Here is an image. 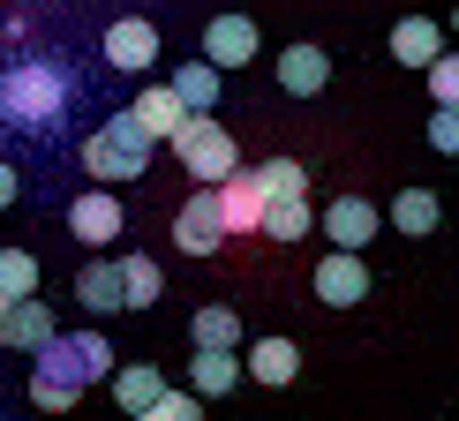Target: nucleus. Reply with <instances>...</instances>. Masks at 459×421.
<instances>
[{
    "label": "nucleus",
    "instance_id": "f257e3e1",
    "mask_svg": "<svg viewBox=\"0 0 459 421\" xmlns=\"http://www.w3.org/2000/svg\"><path fill=\"white\" fill-rule=\"evenodd\" d=\"M68 99H75L68 68H61V61H46V53H23V61L0 68V121L23 128V136H46V128H61V121H68Z\"/></svg>",
    "mask_w": 459,
    "mask_h": 421
},
{
    "label": "nucleus",
    "instance_id": "f03ea898",
    "mask_svg": "<svg viewBox=\"0 0 459 421\" xmlns=\"http://www.w3.org/2000/svg\"><path fill=\"white\" fill-rule=\"evenodd\" d=\"M143 166H151V136L136 128V113H113L106 128H91L83 136V174L113 188V181H143Z\"/></svg>",
    "mask_w": 459,
    "mask_h": 421
},
{
    "label": "nucleus",
    "instance_id": "7ed1b4c3",
    "mask_svg": "<svg viewBox=\"0 0 459 421\" xmlns=\"http://www.w3.org/2000/svg\"><path fill=\"white\" fill-rule=\"evenodd\" d=\"M83 384H91V376H83V354H75V339L61 331L46 354H38V369H30V407L46 414V421H68L75 399H83Z\"/></svg>",
    "mask_w": 459,
    "mask_h": 421
},
{
    "label": "nucleus",
    "instance_id": "20e7f679",
    "mask_svg": "<svg viewBox=\"0 0 459 421\" xmlns=\"http://www.w3.org/2000/svg\"><path fill=\"white\" fill-rule=\"evenodd\" d=\"M174 159H181V174L196 188H226L241 174V143H234V128H219V121H188V136L174 143Z\"/></svg>",
    "mask_w": 459,
    "mask_h": 421
},
{
    "label": "nucleus",
    "instance_id": "39448f33",
    "mask_svg": "<svg viewBox=\"0 0 459 421\" xmlns=\"http://www.w3.org/2000/svg\"><path fill=\"white\" fill-rule=\"evenodd\" d=\"M234 241L219 219V188H188V203L174 210V248L181 256H219V248Z\"/></svg>",
    "mask_w": 459,
    "mask_h": 421
},
{
    "label": "nucleus",
    "instance_id": "423d86ee",
    "mask_svg": "<svg viewBox=\"0 0 459 421\" xmlns=\"http://www.w3.org/2000/svg\"><path fill=\"white\" fill-rule=\"evenodd\" d=\"M121 226H128V210H121L113 188H83V196L68 203V234L83 241V248H113V241H121Z\"/></svg>",
    "mask_w": 459,
    "mask_h": 421
},
{
    "label": "nucleus",
    "instance_id": "0eeeda50",
    "mask_svg": "<svg viewBox=\"0 0 459 421\" xmlns=\"http://www.w3.org/2000/svg\"><path fill=\"white\" fill-rule=\"evenodd\" d=\"M377 226H385V210H377L369 196H332L324 203V234H332L339 256H361V248L377 241Z\"/></svg>",
    "mask_w": 459,
    "mask_h": 421
},
{
    "label": "nucleus",
    "instance_id": "6e6552de",
    "mask_svg": "<svg viewBox=\"0 0 459 421\" xmlns=\"http://www.w3.org/2000/svg\"><path fill=\"white\" fill-rule=\"evenodd\" d=\"M106 68H113V75H143V68H159V23H143V15L106 23Z\"/></svg>",
    "mask_w": 459,
    "mask_h": 421
},
{
    "label": "nucleus",
    "instance_id": "1a4fd4ad",
    "mask_svg": "<svg viewBox=\"0 0 459 421\" xmlns=\"http://www.w3.org/2000/svg\"><path fill=\"white\" fill-rule=\"evenodd\" d=\"M309 286H316L324 309H361V301H369V263H361V256H339V248H332V256L309 271Z\"/></svg>",
    "mask_w": 459,
    "mask_h": 421
},
{
    "label": "nucleus",
    "instance_id": "9d476101",
    "mask_svg": "<svg viewBox=\"0 0 459 421\" xmlns=\"http://www.w3.org/2000/svg\"><path fill=\"white\" fill-rule=\"evenodd\" d=\"M128 113H136V128H143L151 143H181V136H188V121H196V113L174 99V83H143Z\"/></svg>",
    "mask_w": 459,
    "mask_h": 421
},
{
    "label": "nucleus",
    "instance_id": "9b49d317",
    "mask_svg": "<svg viewBox=\"0 0 459 421\" xmlns=\"http://www.w3.org/2000/svg\"><path fill=\"white\" fill-rule=\"evenodd\" d=\"M256 46H264V38H256L248 15H212V23H204V61H212L219 75L226 68H248V61H256Z\"/></svg>",
    "mask_w": 459,
    "mask_h": 421
},
{
    "label": "nucleus",
    "instance_id": "f8f14e48",
    "mask_svg": "<svg viewBox=\"0 0 459 421\" xmlns=\"http://www.w3.org/2000/svg\"><path fill=\"white\" fill-rule=\"evenodd\" d=\"M264 210H272V196H264V181H256V166H241L234 181L219 188V219H226V234H264Z\"/></svg>",
    "mask_w": 459,
    "mask_h": 421
},
{
    "label": "nucleus",
    "instance_id": "ddd939ff",
    "mask_svg": "<svg viewBox=\"0 0 459 421\" xmlns=\"http://www.w3.org/2000/svg\"><path fill=\"white\" fill-rule=\"evenodd\" d=\"M75 301H83L91 316H121V309H128V294H121V256L83 263V271H75Z\"/></svg>",
    "mask_w": 459,
    "mask_h": 421
},
{
    "label": "nucleus",
    "instance_id": "4468645a",
    "mask_svg": "<svg viewBox=\"0 0 459 421\" xmlns=\"http://www.w3.org/2000/svg\"><path fill=\"white\" fill-rule=\"evenodd\" d=\"M166 391H174V384H166V369H151V361H128V369L113 376V407H121V414H136V421L159 407Z\"/></svg>",
    "mask_w": 459,
    "mask_h": 421
},
{
    "label": "nucleus",
    "instance_id": "2eb2a0df",
    "mask_svg": "<svg viewBox=\"0 0 459 421\" xmlns=\"http://www.w3.org/2000/svg\"><path fill=\"white\" fill-rule=\"evenodd\" d=\"M279 83L294 90V99H316V90L332 83V53L324 46H286L279 53Z\"/></svg>",
    "mask_w": 459,
    "mask_h": 421
},
{
    "label": "nucleus",
    "instance_id": "dca6fc26",
    "mask_svg": "<svg viewBox=\"0 0 459 421\" xmlns=\"http://www.w3.org/2000/svg\"><path fill=\"white\" fill-rule=\"evenodd\" d=\"M392 53H399L407 68H437V61H445V23H429V15L392 23Z\"/></svg>",
    "mask_w": 459,
    "mask_h": 421
},
{
    "label": "nucleus",
    "instance_id": "f3484780",
    "mask_svg": "<svg viewBox=\"0 0 459 421\" xmlns=\"http://www.w3.org/2000/svg\"><path fill=\"white\" fill-rule=\"evenodd\" d=\"M241 361H248V376H256V384H272V391H286V384L301 376V347H294V339H256Z\"/></svg>",
    "mask_w": 459,
    "mask_h": 421
},
{
    "label": "nucleus",
    "instance_id": "a211bd4d",
    "mask_svg": "<svg viewBox=\"0 0 459 421\" xmlns=\"http://www.w3.org/2000/svg\"><path fill=\"white\" fill-rule=\"evenodd\" d=\"M188 339H196V354H234L241 347V309H226V301L196 309L188 316Z\"/></svg>",
    "mask_w": 459,
    "mask_h": 421
},
{
    "label": "nucleus",
    "instance_id": "6ab92c4d",
    "mask_svg": "<svg viewBox=\"0 0 459 421\" xmlns=\"http://www.w3.org/2000/svg\"><path fill=\"white\" fill-rule=\"evenodd\" d=\"M241 376H248L241 354H196V361H188V391H196V399H226Z\"/></svg>",
    "mask_w": 459,
    "mask_h": 421
},
{
    "label": "nucleus",
    "instance_id": "aec40b11",
    "mask_svg": "<svg viewBox=\"0 0 459 421\" xmlns=\"http://www.w3.org/2000/svg\"><path fill=\"white\" fill-rule=\"evenodd\" d=\"M219 90H226V75H219L212 61H188V68H174V99H181L188 113H196V121H212Z\"/></svg>",
    "mask_w": 459,
    "mask_h": 421
},
{
    "label": "nucleus",
    "instance_id": "412c9836",
    "mask_svg": "<svg viewBox=\"0 0 459 421\" xmlns=\"http://www.w3.org/2000/svg\"><path fill=\"white\" fill-rule=\"evenodd\" d=\"M53 339H61V331H53V309H46V301H23V309H8V347H23V354L38 361Z\"/></svg>",
    "mask_w": 459,
    "mask_h": 421
},
{
    "label": "nucleus",
    "instance_id": "4be33fe9",
    "mask_svg": "<svg viewBox=\"0 0 459 421\" xmlns=\"http://www.w3.org/2000/svg\"><path fill=\"white\" fill-rule=\"evenodd\" d=\"M437 219H445V203H437L429 188H399L392 196V226L399 234H437Z\"/></svg>",
    "mask_w": 459,
    "mask_h": 421
},
{
    "label": "nucleus",
    "instance_id": "5701e85b",
    "mask_svg": "<svg viewBox=\"0 0 459 421\" xmlns=\"http://www.w3.org/2000/svg\"><path fill=\"white\" fill-rule=\"evenodd\" d=\"M0 301H38V256L30 248H0Z\"/></svg>",
    "mask_w": 459,
    "mask_h": 421
},
{
    "label": "nucleus",
    "instance_id": "b1692460",
    "mask_svg": "<svg viewBox=\"0 0 459 421\" xmlns=\"http://www.w3.org/2000/svg\"><path fill=\"white\" fill-rule=\"evenodd\" d=\"M121 294H128V309H159L166 271H159L151 256H121Z\"/></svg>",
    "mask_w": 459,
    "mask_h": 421
},
{
    "label": "nucleus",
    "instance_id": "393cba45",
    "mask_svg": "<svg viewBox=\"0 0 459 421\" xmlns=\"http://www.w3.org/2000/svg\"><path fill=\"white\" fill-rule=\"evenodd\" d=\"M256 181H264V196H272V203L309 196V166H301V159H264V166H256Z\"/></svg>",
    "mask_w": 459,
    "mask_h": 421
},
{
    "label": "nucleus",
    "instance_id": "a878e982",
    "mask_svg": "<svg viewBox=\"0 0 459 421\" xmlns=\"http://www.w3.org/2000/svg\"><path fill=\"white\" fill-rule=\"evenodd\" d=\"M309 196H294V203H272V210H264V234H272V241H301V234H309Z\"/></svg>",
    "mask_w": 459,
    "mask_h": 421
},
{
    "label": "nucleus",
    "instance_id": "bb28decb",
    "mask_svg": "<svg viewBox=\"0 0 459 421\" xmlns=\"http://www.w3.org/2000/svg\"><path fill=\"white\" fill-rule=\"evenodd\" d=\"M75 339V354H83V376L99 384V376H121V361H113V339L106 331H68Z\"/></svg>",
    "mask_w": 459,
    "mask_h": 421
},
{
    "label": "nucleus",
    "instance_id": "cd10ccee",
    "mask_svg": "<svg viewBox=\"0 0 459 421\" xmlns=\"http://www.w3.org/2000/svg\"><path fill=\"white\" fill-rule=\"evenodd\" d=\"M429 99H437V113H459V53H445L429 68Z\"/></svg>",
    "mask_w": 459,
    "mask_h": 421
},
{
    "label": "nucleus",
    "instance_id": "c85d7f7f",
    "mask_svg": "<svg viewBox=\"0 0 459 421\" xmlns=\"http://www.w3.org/2000/svg\"><path fill=\"white\" fill-rule=\"evenodd\" d=\"M143 421H204V399H196V391H166Z\"/></svg>",
    "mask_w": 459,
    "mask_h": 421
},
{
    "label": "nucleus",
    "instance_id": "c756f323",
    "mask_svg": "<svg viewBox=\"0 0 459 421\" xmlns=\"http://www.w3.org/2000/svg\"><path fill=\"white\" fill-rule=\"evenodd\" d=\"M429 143L445 150V159H459V113H429Z\"/></svg>",
    "mask_w": 459,
    "mask_h": 421
},
{
    "label": "nucleus",
    "instance_id": "7c9ffc66",
    "mask_svg": "<svg viewBox=\"0 0 459 421\" xmlns=\"http://www.w3.org/2000/svg\"><path fill=\"white\" fill-rule=\"evenodd\" d=\"M15 196H23V174H15V166H8V159H0V210H8Z\"/></svg>",
    "mask_w": 459,
    "mask_h": 421
},
{
    "label": "nucleus",
    "instance_id": "2f4dec72",
    "mask_svg": "<svg viewBox=\"0 0 459 421\" xmlns=\"http://www.w3.org/2000/svg\"><path fill=\"white\" fill-rule=\"evenodd\" d=\"M8 309H15V301H0V347H8Z\"/></svg>",
    "mask_w": 459,
    "mask_h": 421
},
{
    "label": "nucleus",
    "instance_id": "473e14b6",
    "mask_svg": "<svg viewBox=\"0 0 459 421\" xmlns=\"http://www.w3.org/2000/svg\"><path fill=\"white\" fill-rule=\"evenodd\" d=\"M452 30H459V15H452Z\"/></svg>",
    "mask_w": 459,
    "mask_h": 421
},
{
    "label": "nucleus",
    "instance_id": "72a5a7b5",
    "mask_svg": "<svg viewBox=\"0 0 459 421\" xmlns=\"http://www.w3.org/2000/svg\"><path fill=\"white\" fill-rule=\"evenodd\" d=\"M0 421H8V414H0Z\"/></svg>",
    "mask_w": 459,
    "mask_h": 421
}]
</instances>
